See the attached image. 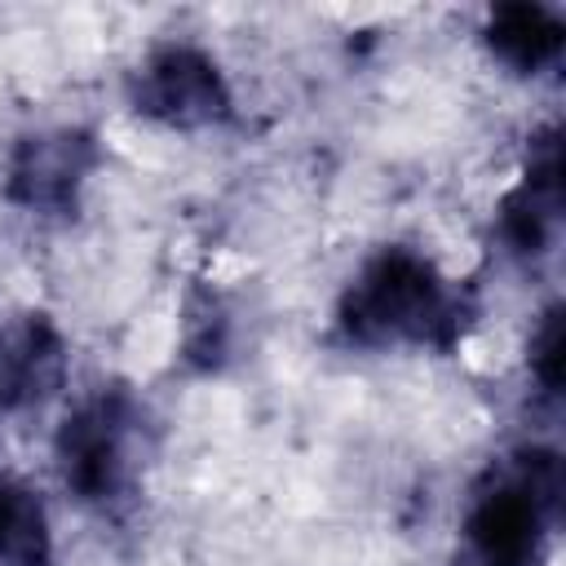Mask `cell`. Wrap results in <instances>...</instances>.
<instances>
[{
	"label": "cell",
	"instance_id": "obj_1",
	"mask_svg": "<svg viewBox=\"0 0 566 566\" xmlns=\"http://www.w3.org/2000/svg\"><path fill=\"white\" fill-rule=\"evenodd\" d=\"M455 305L447 283L429 261L411 252L376 256L345 301V327L363 345H398V340H433L451 327Z\"/></svg>",
	"mask_w": 566,
	"mask_h": 566
},
{
	"label": "cell",
	"instance_id": "obj_2",
	"mask_svg": "<svg viewBox=\"0 0 566 566\" xmlns=\"http://www.w3.org/2000/svg\"><path fill=\"white\" fill-rule=\"evenodd\" d=\"M557 509V460L531 455L513 478L482 491L464 522L473 566H535L539 535Z\"/></svg>",
	"mask_w": 566,
	"mask_h": 566
},
{
	"label": "cell",
	"instance_id": "obj_3",
	"mask_svg": "<svg viewBox=\"0 0 566 566\" xmlns=\"http://www.w3.org/2000/svg\"><path fill=\"white\" fill-rule=\"evenodd\" d=\"M137 106L172 128H199L230 111V88L212 57L190 44H168L137 71Z\"/></svg>",
	"mask_w": 566,
	"mask_h": 566
},
{
	"label": "cell",
	"instance_id": "obj_4",
	"mask_svg": "<svg viewBox=\"0 0 566 566\" xmlns=\"http://www.w3.org/2000/svg\"><path fill=\"white\" fill-rule=\"evenodd\" d=\"M62 478L75 486L80 500H106L119 491L128 469V442H124V416L111 402H93L75 411L57 442Z\"/></svg>",
	"mask_w": 566,
	"mask_h": 566
},
{
	"label": "cell",
	"instance_id": "obj_5",
	"mask_svg": "<svg viewBox=\"0 0 566 566\" xmlns=\"http://www.w3.org/2000/svg\"><path fill=\"white\" fill-rule=\"evenodd\" d=\"M93 168V142L75 128L27 137L9 164V190L27 208H66Z\"/></svg>",
	"mask_w": 566,
	"mask_h": 566
},
{
	"label": "cell",
	"instance_id": "obj_6",
	"mask_svg": "<svg viewBox=\"0 0 566 566\" xmlns=\"http://www.w3.org/2000/svg\"><path fill=\"white\" fill-rule=\"evenodd\" d=\"M62 380V340L49 323L31 318L4 332L0 340V398L4 402H35L53 394Z\"/></svg>",
	"mask_w": 566,
	"mask_h": 566
},
{
	"label": "cell",
	"instance_id": "obj_7",
	"mask_svg": "<svg viewBox=\"0 0 566 566\" xmlns=\"http://www.w3.org/2000/svg\"><path fill=\"white\" fill-rule=\"evenodd\" d=\"M486 40L491 49L517 66V71H535L544 62L557 57L562 49V22L539 9V4H504L491 13V27H486Z\"/></svg>",
	"mask_w": 566,
	"mask_h": 566
},
{
	"label": "cell",
	"instance_id": "obj_8",
	"mask_svg": "<svg viewBox=\"0 0 566 566\" xmlns=\"http://www.w3.org/2000/svg\"><path fill=\"white\" fill-rule=\"evenodd\" d=\"M0 566H49V517L35 491L0 478Z\"/></svg>",
	"mask_w": 566,
	"mask_h": 566
},
{
	"label": "cell",
	"instance_id": "obj_9",
	"mask_svg": "<svg viewBox=\"0 0 566 566\" xmlns=\"http://www.w3.org/2000/svg\"><path fill=\"white\" fill-rule=\"evenodd\" d=\"M535 354H531V367H535V376L544 380V389L553 394L557 389V380H562V323H557V314L548 310L544 314V323H539V332H535Z\"/></svg>",
	"mask_w": 566,
	"mask_h": 566
}]
</instances>
